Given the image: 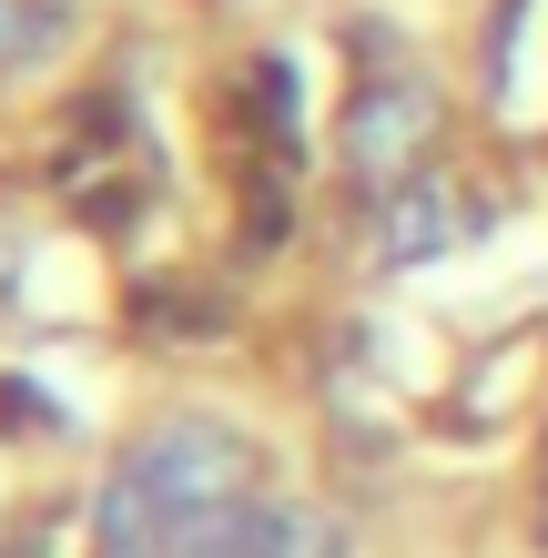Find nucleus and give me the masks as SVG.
I'll list each match as a JSON object with an SVG mask.
<instances>
[{"label": "nucleus", "instance_id": "1", "mask_svg": "<svg viewBox=\"0 0 548 558\" xmlns=\"http://www.w3.org/2000/svg\"><path fill=\"white\" fill-rule=\"evenodd\" d=\"M427 143H437V92L416 72H386V82H366L356 102H345V173L376 183V193L416 183Z\"/></svg>", "mask_w": 548, "mask_h": 558}, {"label": "nucleus", "instance_id": "2", "mask_svg": "<svg viewBox=\"0 0 548 558\" xmlns=\"http://www.w3.org/2000/svg\"><path fill=\"white\" fill-rule=\"evenodd\" d=\"M163 508H234L244 498V477H254V457H244V437L234 426H163V437H143L133 457H122Z\"/></svg>", "mask_w": 548, "mask_h": 558}, {"label": "nucleus", "instance_id": "3", "mask_svg": "<svg viewBox=\"0 0 548 558\" xmlns=\"http://www.w3.org/2000/svg\"><path fill=\"white\" fill-rule=\"evenodd\" d=\"M458 244V204H447V183H397L376 214V254L386 265H427V254Z\"/></svg>", "mask_w": 548, "mask_h": 558}, {"label": "nucleus", "instance_id": "4", "mask_svg": "<svg viewBox=\"0 0 548 558\" xmlns=\"http://www.w3.org/2000/svg\"><path fill=\"white\" fill-rule=\"evenodd\" d=\"M244 558H345V529L305 498H275V508H244Z\"/></svg>", "mask_w": 548, "mask_h": 558}, {"label": "nucleus", "instance_id": "5", "mask_svg": "<svg viewBox=\"0 0 548 558\" xmlns=\"http://www.w3.org/2000/svg\"><path fill=\"white\" fill-rule=\"evenodd\" d=\"M0 426H51V407L31 397V386H0Z\"/></svg>", "mask_w": 548, "mask_h": 558}, {"label": "nucleus", "instance_id": "6", "mask_svg": "<svg viewBox=\"0 0 548 558\" xmlns=\"http://www.w3.org/2000/svg\"><path fill=\"white\" fill-rule=\"evenodd\" d=\"M11 21H21V0H0V61H11Z\"/></svg>", "mask_w": 548, "mask_h": 558}, {"label": "nucleus", "instance_id": "7", "mask_svg": "<svg viewBox=\"0 0 548 558\" xmlns=\"http://www.w3.org/2000/svg\"><path fill=\"white\" fill-rule=\"evenodd\" d=\"M538 548H548V498H538Z\"/></svg>", "mask_w": 548, "mask_h": 558}]
</instances>
